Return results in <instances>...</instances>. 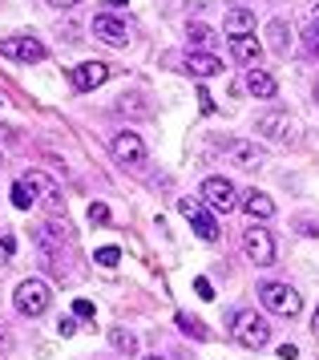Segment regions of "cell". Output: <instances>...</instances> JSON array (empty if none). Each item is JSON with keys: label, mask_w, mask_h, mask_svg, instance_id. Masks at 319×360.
Wrapping results in <instances>:
<instances>
[{"label": "cell", "mask_w": 319, "mask_h": 360, "mask_svg": "<svg viewBox=\"0 0 319 360\" xmlns=\"http://www.w3.org/2000/svg\"><path fill=\"white\" fill-rule=\"evenodd\" d=\"M247 89H251V94H255L259 101H271L275 94H279V82H275L267 69L251 65V69H247Z\"/></svg>", "instance_id": "15"}, {"label": "cell", "mask_w": 319, "mask_h": 360, "mask_svg": "<svg viewBox=\"0 0 319 360\" xmlns=\"http://www.w3.org/2000/svg\"><path fill=\"white\" fill-rule=\"evenodd\" d=\"M255 134H263L267 142H291V138H295V122H291L287 114H279V110H271V114H259Z\"/></svg>", "instance_id": "9"}, {"label": "cell", "mask_w": 319, "mask_h": 360, "mask_svg": "<svg viewBox=\"0 0 319 360\" xmlns=\"http://www.w3.org/2000/svg\"><path fill=\"white\" fill-rule=\"evenodd\" d=\"M142 360H162V356H142Z\"/></svg>", "instance_id": "38"}, {"label": "cell", "mask_w": 319, "mask_h": 360, "mask_svg": "<svg viewBox=\"0 0 319 360\" xmlns=\"http://www.w3.org/2000/svg\"><path fill=\"white\" fill-rule=\"evenodd\" d=\"M93 37L97 41H105V45H113V49H126L129 45V29L117 17H110V13L93 17Z\"/></svg>", "instance_id": "12"}, {"label": "cell", "mask_w": 319, "mask_h": 360, "mask_svg": "<svg viewBox=\"0 0 319 360\" xmlns=\"http://www.w3.org/2000/svg\"><path fill=\"white\" fill-rule=\"evenodd\" d=\"M202 198H207L210 211H235L239 207V191H235V182L223 179V174H210L207 182H202Z\"/></svg>", "instance_id": "5"}, {"label": "cell", "mask_w": 319, "mask_h": 360, "mask_svg": "<svg viewBox=\"0 0 319 360\" xmlns=\"http://www.w3.org/2000/svg\"><path fill=\"white\" fill-rule=\"evenodd\" d=\"M93 263H101V267H117V263H122V251H117V247H101V251L93 255Z\"/></svg>", "instance_id": "24"}, {"label": "cell", "mask_w": 319, "mask_h": 360, "mask_svg": "<svg viewBox=\"0 0 319 360\" xmlns=\"http://www.w3.org/2000/svg\"><path fill=\"white\" fill-rule=\"evenodd\" d=\"M178 328H182L186 336H194V340H210V332L202 328V320H194V316H186V311H178Z\"/></svg>", "instance_id": "22"}, {"label": "cell", "mask_w": 319, "mask_h": 360, "mask_svg": "<svg viewBox=\"0 0 319 360\" xmlns=\"http://www.w3.org/2000/svg\"><path fill=\"white\" fill-rule=\"evenodd\" d=\"M299 227H304V235H319V223H307V219H304Z\"/></svg>", "instance_id": "33"}, {"label": "cell", "mask_w": 319, "mask_h": 360, "mask_svg": "<svg viewBox=\"0 0 319 360\" xmlns=\"http://www.w3.org/2000/svg\"><path fill=\"white\" fill-rule=\"evenodd\" d=\"M0 348H8V336H4V332H0Z\"/></svg>", "instance_id": "37"}, {"label": "cell", "mask_w": 319, "mask_h": 360, "mask_svg": "<svg viewBox=\"0 0 319 360\" xmlns=\"http://www.w3.org/2000/svg\"><path fill=\"white\" fill-rule=\"evenodd\" d=\"M230 53H235V61H242V65H255L259 57H263V45L255 41V33L251 37H230Z\"/></svg>", "instance_id": "19"}, {"label": "cell", "mask_w": 319, "mask_h": 360, "mask_svg": "<svg viewBox=\"0 0 319 360\" xmlns=\"http://www.w3.org/2000/svg\"><path fill=\"white\" fill-rule=\"evenodd\" d=\"M48 4H53V8H57V13H61V8H77L81 0H48Z\"/></svg>", "instance_id": "32"}, {"label": "cell", "mask_w": 319, "mask_h": 360, "mask_svg": "<svg viewBox=\"0 0 319 360\" xmlns=\"http://www.w3.org/2000/svg\"><path fill=\"white\" fill-rule=\"evenodd\" d=\"M315 98H319V89H315Z\"/></svg>", "instance_id": "40"}, {"label": "cell", "mask_w": 319, "mask_h": 360, "mask_svg": "<svg viewBox=\"0 0 319 360\" xmlns=\"http://www.w3.org/2000/svg\"><path fill=\"white\" fill-rule=\"evenodd\" d=\"M41 191H48L45 179H41V174H25V179H16V182H13L8 198H13L16 211H29L32 202H37V195H41Z\"/></svg>", "instance_id": "13"}, {"label": "cell", "mask_w": 319, "mask_h": 360, "mask_svg": "<svg viewBox=\"0 0 319 360\" xmlns=\"http://www.w3.org/2000/svg\"><path fill=\"white\" fill-rule=\"evenodd\" d=\"M0 166H4V158H0Z\"/></svg>", "instance_id": "39"}, {"label": "cell", "mask_w": 319, "mask_h": 360, "mask_svg": "<svg viewBox=\"0 0 319 360\" xmlns=\"http://www.w3.org/2000/svg\"><path fill=\"white\" fill-rule=\"evenodd\" d=\"M219 146H223L226 154L235 158V166H239V170H259V166H263V150H259L255 142H242V138H223Z\"/></svg>", "instance_id": "11"}, {"label": "cell", "mask_w": 319, "mask_h": 360, "mask_svg": "<svg viewBox=\"0 0 319 360\" xmlns=\"http://www.w3.org/2000/svg\"><path fill=\"white\" fill-rule=\"evenodd\" d=\"M110 154H113L122 166H142V162H145V142H142V134H134V130L113 134Z\"/></svg>", "instance_id": "6"}, {"label": "cell", "mask_w": 319, "mask_h": 360, "mask_svg": "<svg viewBox=\"0 0 319 360\" xmlns=\"http://www.w3.org/2000/svg\"><path fill=\"white\" fill-rule=\"evenodd\" d=\"M57 332H61V336H73V332H77V316H65L61 324H57Z\"/></svg>", "instance_id": "28"}, {"label": "cell", "mask_w": 319, "mask_h": 360, "mask_svg": "<svg viewBox=\"0 0 319 360\" xmlns=\"http://www.w3.org/2000/svg\"><path fill=\"white\" fill-rule=\"evenodd\" d=\"M110 4H113V8H122V4H129V0H110Z\"/></svg>", "instance_id": "36"}, {"label": "cell", "mask_w": 319, "mask_h": 360, "mask_svg": "<svg viewBox=\"0 0 319 360\" xmlns=\"http://www.w3.org/2000/svg\"><path fill=\"white\" fill-rule=\"evenodd\" d=\"M89 223H110V207L105 202H93L89 207Z\"/></svg>", "instance_id": "25"}, {"label": "cell", "mask_w": 319, "mask_h": 360, "mask_svg": "<svg viewBox=\"0 0 319 360\" xmlns=\"http://www.w3.org/2000/svg\"><path fill=\"white\" fill-rule=\"evenodd\" d=\"M311 328H315V332H319V308H315V316H311Z\"/></svg>", "instance_id": "35"}, {"label": "cell", "mask_w": 319, "mask_h": 360, "mask_svg": "<svg viewBox=\"0 0 319 360\" xmlns=\"http://www.w3.org/2000/svg\"><path fill=\"white\" fill-rule=\"evenodd\" d=\"M299 356V348H295V344H283V348H279V360H295Z\"/></svg>", "instance_id": "30"}, {"label": "cell", "mask_w": 319, "mask_h": 360, "mask_svg": "<svg viewBox=\"0 0 319 360\" xmlns=\"http://www.w3.org/2000/svg\"><path fill=\"white\" fill-rule=\"evenodd\" d=\"M239 207L251 214V223H267V219H275V198L263 195V191H247V195L239 198Z\"/></svg>", "instance_id": "14"}, {"label": "cell", "mask_w": 319, "mask_h": 360, "mask_svg": "<svg viewBox=\"0 0 319 360\" xmlns=\"http://www.w3.org/2000/svg\"><path fill=\"white\" fill-rule=\"evenodd\" d=\"M242 251H247V259L255 263V267H271L275 263V235L263 223H251V227L242 231Z\"/></svg>", "instance_id": "3"}, {"label": "cell", "mask_w": 319, "mask_h": 360, "mask_svg": "<svg viewBox=\"0 0 319 360\" xmlns=\"http://www.w3.org/2000/svg\"><path fill=\"white\" fill-rule=\"evenodd\" d=\"M186 73H194V77H214V73H223V61L214 57V53H186Z\"/></svg>", "instance_id": "16"}, {"label": "cell", "mask_w": 319, "mask_h": 360, "mask_svg": "<svg viewBox=\"0 0 319 360\" xmlns=\"http://www.w3.org/2000/svg\"><path fill=\"white\" fill-rule=\"evenodd\" d=\"M16 251V243H13V235H4V239H0V263L8 259V255H13Z\"/></svg>", "instance_id": "29"}, {"label": "cell", "mask_w": 319, "mask_h": 360, "mask_svg": "<svg viewBox=\"0 0 319 360\" xmlns=\"http://www.w3.org/2000/svg\"><path fill=\"white\" fill-rule=\"evenodd\" d=\"M223 29L230 37H251L255 33V13H251V8H230L226 20H223Z\"/></svg>", "instance_id": "18"}, {"label": "cell", "mask_w": 319, "mask_h": 360, "mask_svg": "<svg viewBox=\"0 0 319 360\" xmlns=\"http://www.w3.org/2000/svg\"><path fill=\"white\" fill-rule=\"evenodd\" d=\"M73 316H77V320H93V304H89V300H77V304H73Z\"/></svg>", "instance_id": "26"}, {"label": "cell", "mask_w": 319, "mask_h": 360, "mask_svg": "<svg viewBox=\"0 0 319 360\" xmlns=\"http://www.w3.org/2000/svg\"><path fill=\"white\" fill-rule=\"evenodd\" d=\"M0 57H13V61H45V45L37 37H0Z\"/></svg>", "instance_id": "8"}, {"label": "cell", "mask_w": 319, "mask_h": 360, "mask_svg": "<svg viewBox=\"0 0 319 360\" xmlns=\"http://www.w3.org/2000/svg\"><path fill=\"white\" fill-rule=\"evenodd\" d=\"M45 207H48V214L57 219V214H65V198H61V191L57 186H48L45 191Z\"/></svg>", "instance_id": "23"}, {"label": "cell", "mask_w": 319, "mask_h": 360, "mask_svg": "<svg viewBox=\"0 0 319 360\" xmlns=\"http://www.w3.org/2000/svg\"><path fill=\"white\" fill-rule=\"evenodd\" d=\"M178 211L190 219V227L198 231L202 243H214V239H219V223H214V214H210L202 202H194V198H178Z\"/></svg>", "instance_id": "7"}, {"label": "cell", "mask_w": 319, "mask_h": 360, "mask_svg": "<svg viewBox=\"0 0 319 360\" xmlns=\"http://www.w3.org/2000/svg\"><path fill=\"white\" fill-rule=\"evenodd\" d=\"M311 29H315V37H319V8H315V17H311Z\"/></svg>", "instance_id": "34"}, {"label": "cell", "mask_w": 319, "mask_h": 360, "mask_svg": "<svg viewBox=\"0 0 319 360\" xmlns=\"http://www.w3.org/2000/svg\"><path fill=\"white\" fill-rule=\"evenodd\" d=\"M267 49H271L275 57H283V53L291 49V25L283 17H275L271 25H267Z\"/></svg>", "instance_id": "17"}, {"label": "cell", "mask_w": 319, "mask_h": 360, "mask_svg": "<svg viewBox=\"0 0 319 360\" xmlns=\"http://www.w3.org/2000/svg\"><path fill=\"white\" fill-rule=\"evenodd\" d=\"M198 101H202V114H210V110H214V98H210L207 89H202V94H198Z\"/></svg>", "instance_id": "31"}, {"label": "cell", "mask_w": 319, "mask_h": 360, "mask_svg": "<svg viewBox=\"0 0 319 360\" xmlns=\"http://www.w3.org/2000/svg\"><path fill=\"white\" fill-rule=\"evenodd\" d=\"M235 340L242 348H263V344L271 340V324H267V316H259V311H239L235 316Z\"/></svg>", "instance_id": "4"}, {"label": "cell", "mask_w": 319, "mask_h": 360, "mask_svg": "<svg viewBox=\"0 0 319 360\" xmlns=\"http://www.w3.org/2000/svg\"><path fill=\"white\" fill-rule=\"evenodd\" d=\"M69 77H73V89L89 94V89L110 82V65H105V61H81L77 69H69Z\"/></svg>", "instance_id": "10"}, {"label": "cell", "mask_w": 319, "mask_h": 360, "mask_svg": "<svg viewBox=\"0 0 319 360\" xmlns=\"http://www.w3.org/2000/svg\"><path fill=\"white\" fill-rule=\"evenodd\" d=\"M110 344H113V352H122V356H134L138 352V336L126 332V328H110Z\"/></svg>", "instance_id": "20"}, {"label": "cell", "mask_w": 319, "mask_h": 360, "mask_svg": "<svg viewBox=\"0 0 319 360\" xmlns=\"http://www.w3.org/2000/svg\"><path fill=\"white\" fill-rule=\"evenodd\" d=\"M259 304L267 311H275V316H287V320L304 311V300H299V292L291 283H263L259 288Z\"/></svg>", "instance_id": "2"}, {"label": "cell", "mask_w": 319, "mask_h": 360, "mask_svg": "<svg viewBox=\"0 0 319 360\" xmlns=\"http://www.w3.org/2000/svg\"><path fill=\"white\" fill-rule=\"evenodd\" d=\"M194 292L202 295V300H214V288H210V279H194Z\"/></svg>", "instance_id": "27"}, {"label": "cell", "mask_w": 319, "mask_h": 360, "mask_svg": "<svg viewBox=\"0 0 319 360\" xmlns=\"http://www.w3.org/2000/svg\"><path fill=\"white\" fill-rule=\"evenodd\" d=\"M186 37H190V45H194V53H207L219 37H214V29H207V25H190L186 29Z\"/></svg>", "instance_id": "21"}, {"label": "cell", "mask_w": 319, "mask_h": 360, "mask_svg": "<svg viewBox=\"0 0 319 360\" xmlns=\"http://www.w3.org/2000/svg\"><path fill=\"white\" fill-rule=\"evenodd\" d=\"M13 304H16L20 316H45L48 304H53V288H48L45 279H20Z\"/></svg>", "instance_id": "1"}]
</instances>
